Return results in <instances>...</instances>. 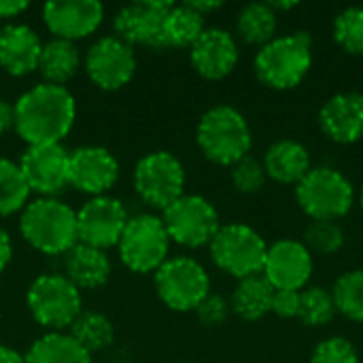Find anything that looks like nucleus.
Returning <instances> with one entry per match:
<instances>
[{
    "mask_svg": "<svg viewBox=\"0 0 363 363\" xmlns=\"http://www.w3.org/2000/svg\"><path fill=\"white\" fill-rule=\"evenodd\" d=\"M17 134L30 145H60L74 125L77 102L74 96L51 83H38L23 91L13 104Z\"/></svg>",
    "mask_w": 363,
    "mask_h": 363,
    "instance_id": "nucleus-1",
    "label": "nucleus"
},
{
    "mask_svg": "<svg viewBox=\"0 0 363 363\" xmlns=\"http://www.w3.org/2000/svg\"><path fill=\"white\" fill-rule=\"evenodd\" d=\"M19 230L23 240L45 255H66L77 242V213L57 198L28 202Z\"/></svg>",
    "mask_w": 363,
    "mask_h": 363,
    "instance_id": "nucleus-2",
    "label": "nucleus"
},
{
    "mask_svg": "<svg viewBox=\"0 0 363 363\" xmlns=\"http://www.w3.org/2000/svg\"><path fill=\"white\" fill-rule=\"evenodd\" d=\"M313 66V36L306 30L274 36L255 55V74L272 89L298 87Z\"/></svg>",
    "mask_w": 363,
    "mask_h": 363,
    "instance_id": "nucleus-3",
    "label": "nucleus"
},
{
    "mask_svg": "<svg viewBox=\"0 0 363 363\" xmlns=\"http://www.w3.org/2000/svg\"><path fill=\"white\" fill-rule=\"evenodd\" d=\"M200 151L219 166H234L249 155L253 136L245 115L228 104L208 108L196 130Z\"/></svg>",
    "mask_w": 363,
    "mask_h": 363,
    "instance_id": "nucleus-4",
    "label": "nucleus"
},
{
    "mask_svg": "<svg viewBox=\"0 0 363 363\" xmlns=\"http://www.w3.org/2000/svg\"><path fill=\"white\" fill-rule=\"evenodd\" d=\"M208 247L217 268L236 277L238 281L264 272L268 245L259 232L247 223L221 225Z\"/></svg>",
    "mask_w": 363,
    "mask_h": 363,
    "instance_id": "nucleus-5",
    "label": "nucleus"
},
{
    "mask_svg": "<svg viewBox=\"0 0 363 363\" xmlns=\"http://www.w3.org/2000/svg\"><path fill=\"white\" fill-rule=\"evenodd\" d=\"M296 198L308 217L336 221L351 211L355 191L351 181L340 170L315 166L298 183Z\"/></svg>",
    "mask_w": 363,
    "mask_h": 363,
    "instance_id": "nucleus-6",
    "label": "nucleus"
},
{
    "mask_svg": "<svg viewBox=\"0 0 363 363\" xmlns=\"http://www.w3.org/2000/svg\"><path fill=\"white\" fill-rule=\"evenodd\" d=\"M26 302L36 323L51 332L68 330L83 313L81 291L64 274H40L34 279Z\"/></svg>",
    "mask_w": 363,
    "mask_h": 363,
    "instance_id": "nucleus-7",
    "label": "nucleus"
},
{
    "mask_svg": "<svg viewBox=\"0 0 363 363\" xmlns=\"http://www.w3.org/2000/svg\"><path fill=\"white\" fill-rule=\"evenodd\" d=\"M117 247L119 257L128 270L147 274L155 272L168 259L170 238L162 223V217L136 215L128 219Z\"/></svg>",
    "mask_w": 363,
    "mask_h": 363,
    "instance_id": "nucleus-8",
    "label": "nucleus"
},
{
    "mask_svg": "<svg viewBox=\"0 0 363 363\" xmlns=\"http://www.w3.org/2000/svg\"><path fill=\"white\" fill-rule=\"evenodd\" d=\"M162 223L168 232V238L187 249L211 245L221 228L219 213L213 202L194 194H185L164 208Z\"/></svg>",
    "mask_w": 363,
    "mask_h": 363,
    "instance_id": "nucleus-9",
    "label": "nucleus"
},
{
    "mask_svg": "<svg viewBox=\"0 0 363 363\" xmlns=\"http://www.w3.org/2000/svg\"><path fill=\"white\" fill-rule=\"evenodd\" d=\"M155 289L170 311L187 313L196 311L211 294V279L200 262L191 257H170L155 270Z\"/></svg>",
    "mask_w": 363,
    "mask_h": 363,
    "instance_id": "nucleus-10",
    "label": "nucleus"
},
{
    "mask_svg": "<svg viewBox=\"0 0 363 363\" xmlns=\"http://www.w3.org/2000/svg\"><path fill=\"white\" fill-rule=\"evenodd\" d=\"M134 187L143 202L164 211L185 196V168L170 151L147 153L136 164Z\"/></svg>",
    "mask_w": 363,
    "mask_h": 363,
    "instance_id": "nucleus-11",
    "label": "nucleus"
},
{
    "mask_svg": "<svg viewBox=\"0 0 363 363\" xmlns=\"http://www.w3.org/2000/svg\"><path fill=\"white\" fill-rule=\"evenodd\" d=\"M85 72L91 83L104 91L128 85L136 72V53L130 43L117 34L98 38L85 55Z\"/></svg>",
    "mask_w": 363,
    "mask_h": 363,
    "instance_id": "nucleus-12",
    "label": "nucleus"
},
{
    "mask_svg": "<svg viewBox=\"0 0 363 363\" xmlns=\"http://www.w3.org/2000/svg\"><path fill=\"white\" fill-rule=\"evenodd\" d=\"M128 219L130 217L121 200L111 196H96L77 211V238L81 245L104 251L119 245Z\"/></svg>",
    "mask_w": 363,
    "mask_h": 363,
    "instance_id": "nucleus-13",
    "label": "nucleus"
},
{
    "mask_svg": "<svg viewBox=\"0 0 363 363\" xmlns=\"http://www.w3.org/2000/svg\"><path fill=\"white\" fill-rule=\"evenodd\" d=\"M28 189L40 198H55L68 187V151L60 145H30L19 162Z\"/></svg>",
    "mask_w": 363,
    "mask_h": 363,
    "instance_id": "nucleus-14",
    "label": "nucleus"
},
{
    "mask_svg": "<svg viewBox=\"0 0 363 363\" xmlns=\"http://www.w3.org/2000/svg\"><path fill=\"white\" fill-rule=\"evenodd\" d=\"M172 2L164 0H140L125 4L115 15V34L125 43L145 45L153 49L166 47L164 43V23Z\"/></svg>",
    "mask_w": 363,
    "mask_h": 363,
    "instance_id": "nucleus-15",
    "label": "nucleus"
},
{
    "mask_svg": "<svg viewBox=\"0 0 363 363\" xmlns=\"http://www.w3.org/2000/svg\"><path fill=\"white\" fill-rule=\"evenodd\" d=\"M119 179L115 155L96 145L79 147L68 153V185L89 196H106Z\"/></svg>",
    "mask_w": 363,
    "mask_h": 363,
    "instance_id": "nucleus-16",
    "label": "nucleus"
},
{
    "mask_svg": "<svg viewBox=\"0 0 363 363\" xmlns=\"http://www.w3.org/2000/svg\"><path fill=\"white\" fill-rule=\"evenodd\" d=\"M262 274L274 289L300 291L313 274V255L304 242L291 238L279 240L268 247Z\"/></svg>",
    "mask_w": 363,
    "mask_h": 363,
    "instance_id": "nucleus-17",
    "label": "nucleus"
},
{
    "mask_svg": "<svg viewBox=\"0 0 363 363\" xmlns=\"http://www.w3.org/2000/svg\"><path fill=\"white\" fill-rule=\"evenodd\" d=\"M43 19L55 38L74 43L100 28L104 6L98 0H55L43 6Z\"/></svg>",
    "mask_w": 363,
    "mask_h": 363,
    "instance_id": "nucleus-18",
    "label": "nucleus"
},
{
    "mask_svg": "<svg viewBox=\"0 0 363 363\" xmlns=\"http://www.w3.org/2000/svg\"><path fill=\"white\" fill-rule=\"evenodd\" d=\"M189 57L204 79H223L238 64V45L228 30L204 28L200 38L189 47Z\"/></svg>",
    "mask_w": 363,
    "mask_h": 363,
    "instance_id": "nucleus-19",
    "label": "nucleus"
},
{
    "mask_svg": "<svg viewBox=\"0 0 363 363\" xmlns=\"http://www.w3.org/2000/svg\"><path fill=\"white\" fill-rule=\"evenodd\" d=\"M321 130L340 145H351L363 138V94L340 91L325 100L319 111Z\"/></svg>",
    "mask_w": 363,
    "mask_h": 363,
    "instance_id": "nucleus-20",
    "label": "nucleus"
},
{
    "mask_svg": "<svg viewBox=\"0 0 363 363\" xmlns=\"http://www.w3.org/2000/svg\"><path fill=\"white\" fill-rule=\"evenodd\" d=\"M43 43L26 23H9L0 28V66L13 77H26L38 70Z\"/></svg>",
    "mask_w": 363,
    "mask_h": 363,
    "instance_id": "nucleus-21",
    "label": "nucleus"
},
{
    "mask_svg": "<svg viewBox=\"0 0 363 363\" xmlns=\"http://www.w3.org/2000/svg\"><path fill=\"white\" fill-rule=\"evenodd\" d=\"M79 291L81 289H98L106 285L111 277V259L102 249L77 242L66 253V274H64Z\"/></svg>",
    "mask_w": 363,
    "mask_h": 363,
    "instance_id": "nucleus-22",
    "label": "nucleus"
},
{
    "mask_svg": "<svg viewBox=\"0 0 363 363\" xmlns=\"http://www.w3.org/2000/svg\"><path fill=\"white\" fill-rule=\"evenodd\" d=\"M264 168L266 174L272 177L274 181L285 185H298L313 166L308 149L298 140L285 138L268 147L264 155Z\"/></svg>",
    "mask_w": 363,
    "mask_h": 363,
    "instance_id": "nucleus-23",
    "label": "nucleus"
},
{
    "mask_svg": "<svg viewBox=\"0 0 363 363\" xmlns=\"http://www.w3.org/2000/svg\"><path fill=\"white\" fill-rule=\"evenodd\" d=\"M79 68H81V51L74 43L64 38H51L49 43H43L38 70L45 77V83L64 87V83H68Z\"/></svg>",
    "mask_w": 363,
    "mask_h": 363,
    "instance_id": "nucleus-24",
    "label": "nucleus"
},
{
    "mask_svg": "<svg viewBox=\"0 0 363 363\" xmlns=\"http://www.w3.org/2000/svg\"><path fill=\"white\" fill-rule=\"evenodd\" d=\"M274 287L264 279V274H255L242 279L230 300V308L245 321H257L272 311Z\"/></svg>",
    "mask_w": 363,
    "mask_h": 363,
    "instance_id": "nucleus-25",
    "label": "nucleus"
},
{
    "mask_svg": "<svg viewBox=\"0 0 363 363\" xmlns=\"http://www.w3.org/2000/svg\"><path fill=\"white\" fill-rule=\"evenodd\" d=\"M26 363H91V355L64 332H49L38 338L28 353Z\"/></svg>",
    "mask_w": 363,
    "mask_h": 363,
    "instance_id": "nucleus-26",
    "label": "nucleus"
},
{
    "mask_svg": "<svg viewBox=\"0 0 363 363\" xmlns=\"http://www.w3.org/2000/svg\"><path fill=\"white\" fill-rule=\"evenodd\" d=\"M204 32V15L194 11L187 2L172 4L164 23L166 47H191Z\"/></svg>",
    "mask_w": 363,
    "mask_h": 363,
    "instance_id": "nucleus-27",
    "label": "nucleus"
},
{
    "mask_svg": "<svg viewBox=\"0 0 363 363\" xmlns=\"http://www.w3.org/2000/svg\"><path fill=\"white\" fill-rule=\"evenodd\" d=\"M68 334L89 355L111 347V342L115 338V330H113L111 319L106 315H102V313H96V311H83L74 319V323L68 328Z\"/></svg>",
    "mask_w": 363,
    "mask_h": 363,
    "instance_id": "nucleus-28",
    "label": "nucleus"
},
{
    "mask_svg": "<svg viewBox=\"0 0 363 363\" xmlns=\"http://www.w3.org/2000/svg\"><path fill=\"white\" fill-rule=\"evenodd\" d=\"M277 32V11L270 2H251L238 15V34L251 45H266Z\"/></svg>",
    "mask_w": 363,
    "mask_h": 363,
    "instance_id": "nucleus-29",
    "label": "nucleus"
},
{
    "mask_svg": "<svg viewBox=\"0 0 363 363\" xmlns=\"http://www.w3.org/2000/svg\"><path fill=\"white\" fill-rule=\"evenodd\" d=\"M28 183L19 164L0 157V215H13L28 204Z\"/></svg>",
    "mask_w": 363,
    "mask_h": 363,
    "instance_id": "nucleus-30",
    "label": "nucleus"
},
{
    "mask_svg": "<svg viewBox=\"0 0 363 363\" xmlns=\"http://www.w3.org/2000/svg\"><path fill=\"white\" fill-rule=\"evenodd\" d=\"M332 298L336 313H342L351 321L363 323V270H351L342 274L332 289Z\"/></svg>",
    "mask_w": 363,
    "mask_h": 363,
    "instance_id": "nucleus-31",
    "label": "nucleus"
},
{
    "mask_svg": "<svg viewBox=\"0 0 363 363\" xmlns=\"http://www.w3.org/2000/svg\"><path fill=\"white\" fill-rule=\"evenodd\" d=\"M336 315V304L332 294L325 287H306L300 291V313L298 317L311 325V328H321L330 323Z\"/></svg>",
    "mask_w": 363,
    "mask_h": 363,
    "instance_id": "nucleus-32",
    "label": "nucleus"
},
{
    "mask_svg": "<svg viewBox=\"0 0 363 363\" xmlns=\"http://www.w3.org/2000/svg\"><path fill=\"white\" fill-rule=\"evenodd\" d=\"M336 43L353 55H363V6H349L334 19Z\"/></svg>",
    "mask_w": 363,
    "mask_h": 363,
    "instance_id": "nucleus-33",
    "label": "nucleus"
},
{
    "mask_svg": "<svg viewBox=\"0 0 363 363\" xmlns=\"http://www.w3.org/2000/svg\"><path fill=\"white\" fill-rule=\"evenodd\" d=\"M304 245L306 249L313 253H323V255H332L338 253L345 245V232L338 225V221H330V219H313L311 225L306 228L304 234Z\"/></svg>",
    "mask_w": 363,
    "mask_h": 363,
    "instance_id": "nucleus-34",
    "label": "nucleus"
},
{
    "mask_svg": "<svg viewBox=\"0 0 363 363\" xmlns=\"http://www.w3.org/2000/svg\"><path fill=\"white\" fill-rule=\"evenodd\" d=\"M232 183L240 194H255L264 187L266 183V168L259 160L245 155L232 166Z\"/></svg>",
    "mask_w": 363,
    "mask_h": 363,
    "instance_id": "nucleus-35",
    "label": "nucleus"
},
{
    "mask_svg": "<svg viewBox=\"0 0 363 363\" xmlns=\"http://www.w3.org/2000/svg\"><path fill=\"white\" fill-rule=\"evenodd\" d=\"M311 363H359V357L355 347L347 338L332 336L317 345L311 355Z\"/></svg>",
    "mask_w": 363,
    "mask_h": 363,
    "instance_id": "nucleus-36",
    "label": "nucleus"
},
{
    "mask_svg": "<svg viewBox=\"0 0 363 363\" xmlns=\"http://www.w3.org/2000/svg\"><path fill=\"white\" fill-rule=\"evenodd\" d=\"M198 321L202 325H208V328H215V325H221L228 315H230V302L217 294H208L200 304L198 308L194 311Z\"/></svg>",
    "mask_w": 363,
    "mask_h": 363,
    "instance_id": "nucleus-37",
    "label": "nucleus"
},
{
    "mask_svg": "<svg viewBox=\"0 0 363 363\" xmlns=\"http://www.w3.org/2000/svg\"><path fill=\"white\" fill-rule=\"evenodd\" d=\"M281 319H294L300 313V291L294 289H274L272 311Z\"/></svg>",
    "mask_w": 363,
    "mask_h": 363,
    "instance_id": "nucleus-38",
    "label": "nucleus"
},
{
    "mask_svg": "<svg viewBox=\"0 0 363 363\" xmlns=\"http://www.w3.org/2000/svg\"><path fill=\"white\" fill-rule=\"evenodd\" d=\"M30 4L26 0H0V17L2 19H9V17H15L19 13H23Z\"/></svg>",
    "mask_w": 363,
    "mask_h": 363,
    "instance_id": "nucleus-39",
    "label": "nucleus"
},
{
    "mask_svg": "<svg viewBox=\"0 0 363 363\" xmlns=\"http://www.w3.org/2000/svg\"><path fill=\"white\" fill-rule=\"evenodd\" d=\"M11 257H13V242H11V236L0 228V274L6 270Z\"/></svg>",
    "mask_w": 363,
    "mask_h": 363,
    "instance_id": "nucleus-40",
    "label": "nucleus"
},
{
    "mask_svg": "<svg viewBox=\"0 0 363 363\" xmlns=\"http://www.w3.org/2000/svg\"><path fill=\"white\" fill-rule=\"evenodd\" d=\"M13 123H15L13 106H11L6 100H2V98H0V136H2L4 132H9V130L13 128Z\"/></svg>",
    "mask_w": 363,
    "mask_h": 363,
    "instance_id": "nucleus-41",
    "label": "nucleus"
},
{
    "mask_svg": "<svg viewBox=\"0 0 363 363\" xmlns=\"http://www.w3.org/2000/svg\"><path fill=\"white\" fill-rule=\"evenodd\" d=\"M0 363H26V357L21 353H17L15 349L0 345Z\"/></svg>",
    "mask_w": 363,
    "mask_h": 363,
    "instance_id": "nucleus-42",
    "label": "nucleus"
},
{
    "mask_svg": "<svg viewBox=\"0 0 363 363\" xmlns=\"http://www.w3.org/2000/svg\"><path fill=\"white\" fill-rule=\"evenodd\" d=\"M187 4H189L194 11H198L200 15H206V13L217 11V9L221 6V2H219V0H213V2H211V0H204V2H202V0H191V2H187Z\"/></svg>",
    "mask_w": 363,
    "mask_h": 363,
    "instance_id": "nucleus-43",
    "label": "nucleus"
},
{
    "mask_svg": "<svg viewBox=\"0 0 363 363\" xmlns=\"http://www.w3.org/2000/svg\"><path fill=\"white\" fill-rule=\"evenodd\" d=\"M270 6L274 11H287V9H296L298 2H270Z\"/></svg>",
    "mask_w": 363,
    "mask_h": 363,
    "instance_id": "nucleus-44",
    "label": "nucleus"
},
{
    "mask_svg": "<svg viewBox=\"0 0 363 363\" xmlns=\"http://www.w3.org/2000/svg\"><path fill=\"white\" fill-rule=\"evenodd\" d=\"M362 206H363V185H362Z\"/></svg>",
    "mask_w": 363,
    "mask_h": 363,
    "instance_id": "nucleus-45",
    "label": "nucleus"
}]
</instances>
